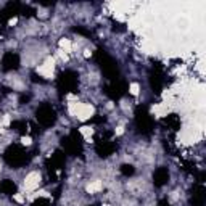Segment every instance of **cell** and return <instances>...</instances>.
<instances>
[{"mask_svg": "<svg viewBox=\"0 0 206 206\" xmlns=\"http://www.w3.org/2000/svg\"><path fill=\"white\" fill-rule=\"evenodd\" d=\"M53 68H55V60H53V58H48L42 66L37 68V71L42 74V76H45V77H52V76H53Z\"/></svg>", "mask_w": 206, "mask_h": 206, "instance_id": "obj_1", "label": "cell"}, {"mask_svg": "<svg viewBox=\"0 0 206 206\" xmlns=\"http://www.w3.org/2000/svg\"><path fill=\"white\" fill-rule=\"evenodd\" d=\"M39 182H40L39 172H31L29 175L26 177V181H24V188L26 190H34L36 187H39Z\"/></svg>", "mask_w": 206, "mask_h": 206, "instance_id": "obj_2", "label": "cell"}, {"mask_svg": "<svg viewBox=\"0 0 206 206\" xmlns=\"http://www.w3.org/2000/svg\"><path fill=\"white\" fill-rule=\"evenodd\" d=\"M102 187H103V184L100 181H93L92 184L87 185V192H89V193H95V192H100Z\"/></svg>", "mask_w": 206, "mask_h": 206, "instance_id": "obj_3", "label": "cell"}, {"mask_svg": "<svg viewBox=\"0 0 206 206\" xmlns=\"http://www.w3.org/2000/svg\"><path fill=\"white\" fill-rule=\"evenodd\" d=\"M60 47H61V50H64V52H71L73 44H71L70 39H61V40H60Z\"/></svg>", "mask_w": 206, "mask_h": 206, "instance_id": "obj_4", "label": "cell"}, {"mask_svg": "<svg viewBox=\"0 0 206 206\" xmlns=\"http://www.w3.org/2000/svg\"><path fill=\"white\" fill-rule=\"evenodd\" d=\"M139 92H140V86L137 84V82H132V84H131V93L132 95H139Z\"/></svg>", "mask_w": 206, "mask_h": 206, "instance_id": "obj_5", "label": "cell"}, {"mask_svg": "<svg viewBox=\"0 0 206 206\" xmlns=\"http://www.w3.org/2000/svg\"><path fill=\"white\" fill-rule=\"evenodd\" d=\"M81 134L84 135V137H89V135H92V129H90V127H82V129H81Z\"/></svg>", "mask_w": 206, "mask_h": 206, "instance_id": "obj_6", "label": "cell"}, {"mask_svg": "<svg viewBox=\"0 0 206 206\" xmlns=\"http://www.w3.org/2000/svg\"><path fill=\"white\" fill-rule=\"evenodd\" d=\"M2 124H3V126H8V124H10V116H8V114H5V116H3Z\"/></svg>", "mask_w": 206, "mask_h": 206, "instance_id": "obj_7", "label": "cell"}, {"mask_svg": "<svg viewBox=\"0 0 206 206\" xmlns=\"http://www.w3.org/2000/svg\"><path fill=\"white\" fill-rule=\"evenodd\" d=\"M21 142H23L24 145H31V137H23Z\"/></svg>", "mask_w": 206, "mask_h": 206, "instance_id": "obj_8", "label": "cell"}, {"mask_svg": "<svg viewBox=\"0 0 206 206\" xmlns=\"http://www.w3.org/2000/svg\"><path fill=\"white\" fill-rule=\"evenodd\" d=\"M15 200L19 201V203H23V201H24V197H23V195H15Z\"/></svg>", "mask_w": 206, "mask_h": 206, "instance_id": "obj_9", "label": "cell"}, {"mask_svg": "<svg viewBox=\"0 0 206 206\" xmlns=\"http://www.w3.org/2000/svg\"><path fill=\"white\" fill-rule=\"evenodd\" d=\"M122 132H124V127H122V126H119V127L116 129V134H118V135H121Z\"/></svg>", "mask_w": 206, "mask_h": 206, "instance_id": "obj_10", "label": "cell"}, {"mask_svg": "<svg viewBox=\"0 0 206 206\" xmlns=\"http://www.w3.org/2000/svg\"><path fill=\"white\" fill-rule=\"evenodd\" d=\"M84 57H86V58L90 57V50H84Z\"/></svg>", "mask_w": 206, "mask_h": 206, "instance_id": "obj_11", "label": "cell"}]
</instances>
